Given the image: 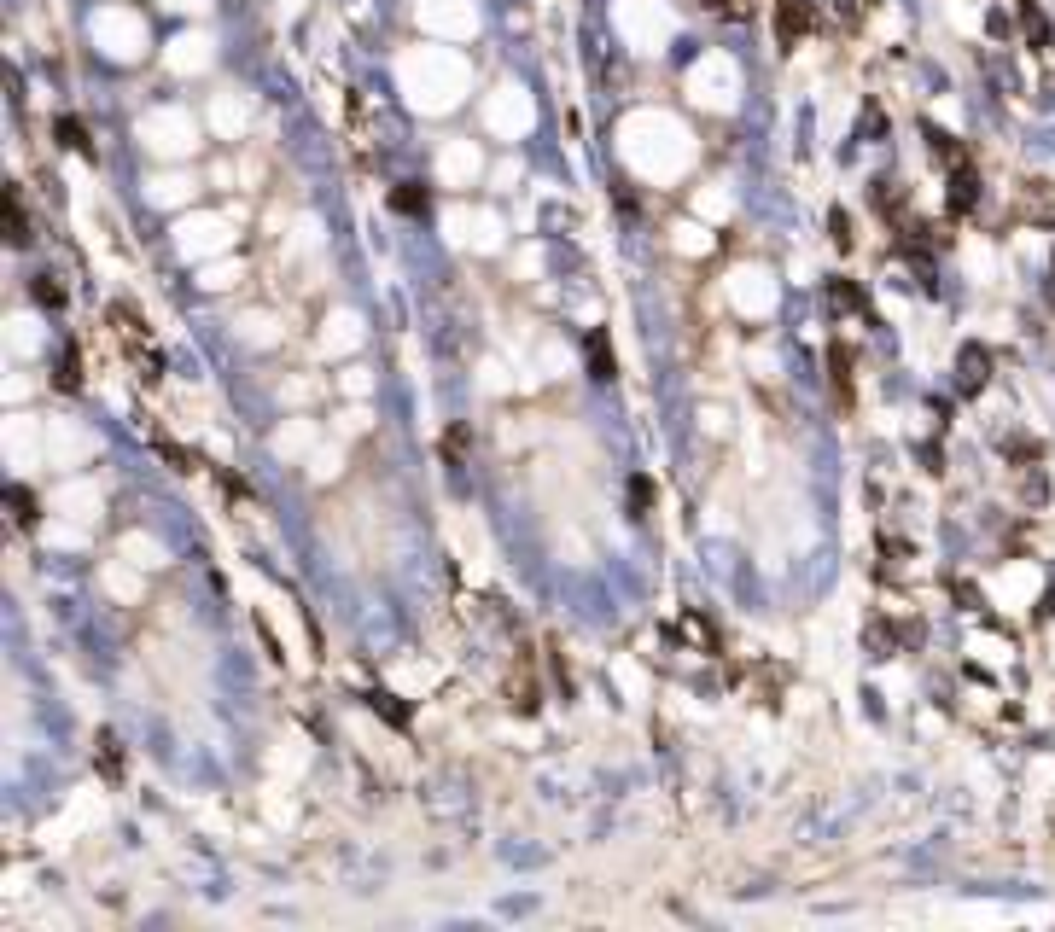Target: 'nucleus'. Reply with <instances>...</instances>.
Returning <instances> with one entry per match:
<instances>
[{
	"instance_id": "nucleus-14",
	"label": "nucleus",
	"mask_w": 1055,
	"mask_h": 932,
	"mask_svg": "<svg viewBox=\"0 0 1055 932\" xmlns=\"http://www.w3.org/2000/svg\"><path fill=\"white\" fill-rule=\"evenodd\" d=\"M828 362H834V385L846 391V385H851V350H846V344H834V350H828Z\"/></svg>"
},
{
	"instance_id": "nucleus-18",
	"label": "nucleus",
	"mask_w": 1055,
	"mask_h": 932,
	"mask_svg": "<svg viewBox=\"0 0 1055 932\" xmlns=\"http://www.w3.org/2000/svg\"><path fill=\"white\" fill-rule=\"evenodd\" d=\"M828 228H834V245L846 251V245H851V222H846V210H834V216H828Z\"/></svg>"
},
{
	"instance_id": "nucleus-7",
	"label": "nucleus",
	"mask_w": 1055,
	"mask_h": 932,
	"mask_svg": "<svg viewBox=\"0 0 1055 932\" xmlns=\"http://www.w3.org/2000/svg\"><path fill=\"white\" fill-rule=\"evenodd\" d=\"M6 507H12V525H18V531H30L35 519H41V501H35L24 484H12V490H6Z\"/></svg>"
},
{
	"instance_id": "nucleus-8",
	"label": "nucleus",
	"mask_w": 1055,
	"mask_h": 932,
	"mask_svg": "<svg viewBox=\"0 0 1055 932\" xmlns=\"http://www.w3.org/2000/svg\"><path fill=\"white\" fill-rule=\"evenodd\" d=\"M53 134H59V146L82 152V158H94V140H88V123H82V117H59V123H53Z\"/></svg>"
},
{
	"instance_id": "nucleus-4",
	"label": "nucleus",
	"mask_w": 1055,
	"mask_h": 932,
	"mask_svg": "<svg viewBox=\"0 0 1055 932\" xmlns=\"http://www.w3.org/2000/svg\"><path fill=\"white\" fill-rule=\"evenodd\" d=\"M30 239H35V228H30V216H24V199H18V187H6V245L24 251Z\"/></svg>"
},
{
	"instance_id": "nucleus-9",
	"label": "nucleus",
	"mask_w": 1055,
	"mask_h": 932,
	"mask_svg": "<svg viewBox=\"0 0 1055 932\" xmlns=\"http://www.w3.org/2000/svg\"><path fill=\"white\" fill-rule=\"evenodd\" d=\"M53 385H59V391H82V356H76V350H65V356H59Z\"/></svg>"
},
{
	"instance_id": "nucleus-17",
	"label": "nucleus",
	"mask_w": 1055,
	"mask_h": 932,
	"mask_svg": "<svg viewBox=\"0 0 1055 932\" xmlns=\"http://www.w3.org/2000/svg\"><path fill=\"white\" fill-rule=\"evenodd\" d=\"M443 461H461V449H467V426H455V432H443Z\"/></svg>"
},
{
	"instance_id": "nucleus-15",
	"label": "nucleus",
	"mask_w": 1055,
	"mask_h": 932,
	"mask_svg": "<svg viewBox=\"0 0 1055 932\" xmlns=\"http://www.w3.org/2000/svg\"><path fill=\"white\" fill-rule=\"evenodd\" d=\"M35 298L47 303V309H59V303H65V286H59L53 274H41V280H35Z\"/></svg>"
},
{
	"instance_id": "nucleus-16",
	"label": "nucleus",
	"mask_w": 1055,
	"mask_h": 932,
	"mask_svg": "<svg viewBox=\"0 0 1055 932\" xmlns=\"http://www.w3.org/2000/svg\"><path fill=\"white\" fill-rule=\"evenodd\" d=\"M630 507H636V513L653 507V478H630Z\"/></svg>"
},
{
	"instance_id": "nucleus-5",
	"label": "nucleus",
	"mask_w": 1055,
	"mask_h": 932,
	"mask_svg": "<svg viewBox=\"0 0 1055 932\" xmlns=\"http://www.w3.org/2000/svg\"><path fill=\"white\" fill-rule=\"evenodd\" d=\"M776 18H782V41L787 47L805 41V30H811V0H776Z\"/></svg>"
},
{
	"instance_id": "nucleus-1",
	"label": "nucleus",
	"mask_w": 1055,
	"mask_h": 932,
	"mask_svg": "<svg viewBox=\"0 0 1055 932\" xmlns=\"http://www.w3.org/2000/svg\"><path fill=\"white\" fill-rule=\"evenodd\" d=\"M991 385V350L986 344H962L956 350V391L962 397H980Z\"/></svg>"
},
{
	"instance_id": "nucleus-3",
	"label": "nucleus",
	"mask_w": 1055,
	"mask_h": 932,
	"mask_svg": "<svg viewBox=\"0 0 1055 932\" xmlns=\"http://www.w3.org/2000/svg\"><path fill=\"white\" fill-rule=\"evenodd\" d=\"M583 356H589V373H595L601 385H607V379H618V362H613V338L601 333V327H595V333L583 338Z\"/></svg>"
},
{
	"instance_id": "nucleus-6",
	"label": "nucleus",
	"mask_w": 1055,
	"mask_h": 932,
	"mask_svg": "<svg viewBox=\"0 0 1055 932\" xmlns=\"http://www.w3.org/2000/svg\"><path fill=\"white\" fill-rule=\"evenodd\" d=\"M94 758H100V775H105V781H123V769H129V764H123V746H117V734H111V729L94 734Z\"/></svg>"
},
{
	"instance_id": "nucleus-13",
	"label": "nucleus",
	"mask_w": 1055,
	"mask_h": 932,
	"mask_svg": "<svg viewBox=\"0 0 1055 932\" xmlns=\"http://www.w3.org/2000/svg\"><path fill=\"white\" fill-rule=\"evenodd\" d=\"M374 711H379V717H385V723H397V729L409 723V705H397V699H391V694H374Z\"/></svg>"
},
{
	"instance_id": "nucleus-19",
	"label": "nucleus",
	"mask_w": 1055,
	"mask_h": 932,
	"mask_svg": "<svg viewBox=\"0 0 1055 932\" xmlns=\"http://www.w3.org/2000/svg\"><path fill=\"white\" fill-rule=\"evenodd\" d=\"M1021 18H1026V30H1032V41H1038V47H1044V18H1038V12H1032V0H1021Z\"/></svg>"
},
{
	"instance_id": "nucleus-11",
	"label": "nucleus",
	"mask_w": 1055,
	"mask_h": 932,
	"mask_svg": "<svg viewBox=\"0 0 1055 932\" xmlns=\"http://www.w3.org/2000/svg\"><path fill=\"white\" fill-rule=\"evenodd\" d=\"M828 303H834V309H869V303H863V292H857L851 280H828Z\"/></svg>"
},
{
	"instance_id": "nucleus-10",
	"label": "nucleus",
	"mask_w": 1055,
	"mask_h": 932,
	"mask_svg": "<svg viewBox=\"0 0 1055 932\" xmlns=\"http://www.w3.org/2000/svg\"><path fill=\"white\" fill-rule=\"evenodd\" d=\"M391 210H397V216H426V193H420V187H397V193H391Z\"/></svg>"
},
{
	"instance_id": "nucleus-12",
	"label": "nucleus",
	"mask_w": 1055,
	"mask_h": 932,
	"mask_svg": "<svg viewBox=\"0 0 1055 932\" xmlns=\"http://www.w3.org/2000/svg\"><path fill=\"white\" fill-rule=\"evenodd\" d=\"M717 18H729V24H747L752 18V0H712Z\"/></svg>"
},
{
	"instance_id": "nucleus-2",
	"label": "nucleus",
	"mask_w": 1055,
	"mask_h": 932,
	"mask_svg": "<svg viewBox=\"0 0 1055 932\" xmlns=\"http://www.w3.org/2000/svg\"><path fill=\"white\" fill-rule=\"evenodd\" d=\"M945 204H951V216H968V210L980 204V175H974L968 164L951 169V193H945Z\"/></svg>"
}]
</instances>
